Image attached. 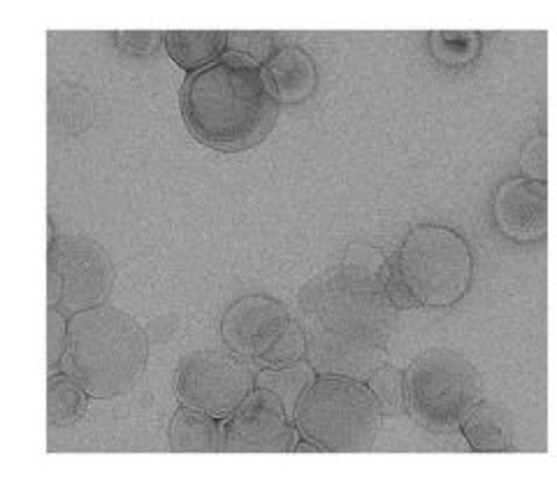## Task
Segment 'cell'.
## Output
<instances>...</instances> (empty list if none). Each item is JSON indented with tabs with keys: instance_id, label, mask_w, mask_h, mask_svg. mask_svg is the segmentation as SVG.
Returning a JSON list of instances; mask_svg holds the SVG:
<instances>
[{
	"instance_id": "obj_19",
	"label": "cell",
	"mask_w": 557,
	"mask_h": 483,
	"mask_svg": "<svg viewBox=\"0 0 557 483\" xmlns=\"http://www.w3.org/2000/svg\"><path fill=\"white\" fill-rule=\"evenodd\" d=\"M481 40L472 30H437L432 33V49L440 61L460 65L479 54Z\"/></svg>"
},
{
	"instance_id": "obj_13",
	"label": "cell",
	"mask_w": 557,
	"mask_h": 483,
	"mask_svg": "<svg viewBox=\"0 0 557 483\" xmlns=\"http://www.w3.org/2000/svg\"><path fill=\"white\" fill-rule=\"evenodd\" d=\"M467 444L479 454H504L513 448V423L504 405L481 400L460 425Z\"/></svg>"
},
{
	"instance_id": "obj_16",
	"label": "cell",
	"mask_w": 557,
	"mask_h": 483,
	"mask_svg": "<svg viewBox=\"0 0 557 483\" xmlns=\"http://www.w3.org/2000/svg\"><path fill=\"white\" fill-rule=\"evenodd\" d=\"M89 407V393H86L75 379L65 372L49 376L47 382V423L49 428H65L77 423Z\"/></svg>"
},
{
	"instance_id": "obj_2",
	"label": "cell",
	"mask_w": 557,
	"mask_h": 483,
	"mask_svg": "<svg viewBox=\"0 0 557 483\" xmlns=\"http://www.w3.org/2000/svg\"><path fill=\"white\" fill-rule=\"evenodd\" d=\"M278 100L263 67L242 54L188 75L182 86V114L198 143L219 151H242L272 131Z\"/></svg>"
},
{
	"instance_id": "obj_5",
	"label": "cell",
	"mask_w": 557,
	"mask_h": 483,
	"mask_svg": "<svg viewBox=\"0 0 557 483\" xmlns=\"http://www.w3.org/2000/svg\"><path fill=\"white\" fill-rule=\"evenodd\" d=\"M381 407L362 379L319 374L295 405L300 435L327 454L372 451L381 428Z\"/></svg>"
},
{
	"instance_id": "obj_4",
	"label": "cell",
	"mask_w": 557,
	"mask_h": 483,
	"mask_svg": "<svg viewBox=\"0 0 557 483\" xmlns=\"http://www.w3.org/2000/svg\"><path fill=\"white\" fill-rule=\"evenodd\" d=\"M383 282L399 309H446L460 302L474 282L469 242L442 223L413 226L383 265Z\"/></svg>"
},
{
	"instance_id": "obj_9",
	"label": "cell",
	"mask_w": 557,
	"mask_h": 483,
	"mask_svg": "<svg viewBox=\"0 0 557 483\" xmlns=\"http://www.w3.org/2000/svg\"><path fill=\"white\" fill-rule=\"evenodd\" d=\"M256 376L249 362L231 351H190L174 372V391L184 407L225 419L249 398Z\"/></svg>"
},
{
	"instance_id": "obj_24",
	"label": "cell",
	"mask_w": 557,
	"mask_h": 483,
	"mask_svg": "<svg viewBox=\"0 0 557 483\" xmlns=\"http://www.w3.org/2000/svg\"><path fill=\"white\" fill-rule=\"evenodd\" d=\"M323 448L319 444H313L311 439H305V442H298V446H295L293 454H321Z\"/></svg>"
},
{
	"instance_id": "obj_23",
	"label": "cell",
	"mask_w": 557,
	"mask_h": 483,
	"mask_svg": "<svg viewBox=\"0 0 557 483\" xmlns=\"http://www.w3.org/2000/svg\"><path fill=\"white\" fill-rule=\"evenodd\" d=\"M272 38L270 33H228V47L239 49L242 57L251 61H268Z\"/></svg>"
},
{
	"instance_id": "obj_17",
	"label": "cell",
	"mask_w": 557,
	"mask_h": 483,
	"mask_svg": "<svg viewBox=\"0 0 557 483\" xmlns=\"http://www.w3.org/2000/svg\"><path fill=\"white\" fill-rule=\"evenodd\" d=\"M313 376H317V370L309 366V360H300L282 368L260 370L256 374V388H265L274 393L276 398H282L284 405L295 413V405H298L305 388L313 382Z\"/></svg>"
},
{
	"instance_id": "obj_12",
	"label": "cell",
	"mask_w": 557,
	"mask_h": 483,
	"mask_svg": "<svg viewBox=\"0 0 557 483\" xmlns=\"http://www.w3.org/2000/svg\"><path fill=\"white\" fill-rule=\"evenodd\" d=\"M263 71L278 102H300L317 89V67L298 47H282L272 51Z\"/></svg>"
},
{
	"instance_id": "obj_22",
	"label": "cell",
	"mask_w": 557,
	"mask_h": 483,
	"mask_svg": "<svg viewBox=\"0 0 557 483\" xmlns=\"http://www.w3.org/2000/svg\"><path fill=\"white\" fill-rule=\"evenodd\" d=\"M116 47L128 57H149L165 42V33L159 30H116Z\"/></svg>"
},
{
	"instance_id": "obj_11",
	"label": "cell",
	"mask_w": 557,
	"mask_h": 483,
	"mask_svg": "<svg viewBox=\"0 0 557 483\" xmlns=\"http://www.w3.org/2000/svg\"><path fill=\"white\" fill-rule=\"evenodd\" d=\"M493 219L497 231L518 245L544 242L548 235V182L504 179L493 196Z\"/></svg>"
},
{
	"instance_id": "obj_20",
	"label": "cell",
	"mask_w": 557,
	"mask_h": 483,
	"mask_svg": "<svg viewBox=\"0 0 557 483\" xmlns=\"http://www.w3.org/2000/svg\"><path fill=\"white\" fill-rule=\"evenodd\" d=\"M67 349V321L61 309L47 312V370L49 376L57 374V368L63 362Z\"/></svg>"
},
{
	"instance_id": "obj_21",
	"label": "cell",
	"mask_w": 557,
	"mask_h": 483,
	"mask_svg": "<svg viewBox=\"0 0 557 483\" xmlns=\"http://www.w3.org/2000/svg\"><path fill=\"white\" fill-rule=\"evenodd\" d=\"M520 168H522V177L530 179H546L548 175V137L534 135L532 140L525 143V147L520 149Z\"/></svg>"
},
{
	"instance_id": "obj_14",
	"label": "cell",
	"mask_w": 557,
	"mask_h": 483,
	"mask_svg": "<svg viewBox=\"0 0 557 483\" xmlns=\"http://www.w3.org/2000/svg\"><path fill=\"white\" fill-rule=\"evenodd\" d=\"M170 59L186 73H198L202 67L223 59L228 49L225 30H170L165 33Z\"/></svg>"
},
{
	"instance_id": "obj_3",
	"label": "cell",
	"mask_w": 557,
	"mask_h": 483,
	"mask_svg": "<svg viewBox=\"0 0 557 483\" xmlns=\"http://www.w3.org/2000/svg\"><path fill=\"white\" fill-rule=\"evenodd\" d=\"M149 354L147 335L131 314L98 305L67 321V349L61 372L96 400H110L135 388Z\"/></svg>"
},
{
	"instance_id": "obj_1",
	"label": "cell",
	"mask_w": 557,
	"mask_h": 483,
	"mask_svg": "<svg viewBox=\"0 0 557 483\" xmlns=\"http://www.w3.org/2000/svg\"><path fill=\"white\" fill-rule=\"evenodd\" d=\"M383 265L344 258L300 290L298 321L307 360L319 374L368 379L381 366L397 323Z\"/></svg>"
},
{
	"instance_id": "obj_15",
	"label": "cell",
	"mask_w": 557,
	"mask_h": 483,
	"mask_svg": "<svg viewBox=\"0 0 557 483\" xmlns=\"http://www.w3.org/2000/svg\"><path fill=\"white\" fill-rule=\"evenodd\" d=\"M170 448L174 454H214L223 448L221 419L182 407L170 423Z\"/></svg>"
},
{
	"instance_id": "obj_18",
	"label": "cell",
	"mask_w": 557,
	"mask_h": 483,
	"mask_svg": "<svg viewBox=\"0 0 557 483\" xmlns=\"http://www.w3.org/2000/svg\"><path fill=\"white\" fill-rule=\"evenodd\" d=\"M364 384L370 386L374 398L381 407L383 417H397L407 409V388H405V374L395 368H376Z\"/></svg>"
},
{
	"instance_id": "obj_6",
	"label": "cell",
	"mask_w": 557,
	"mask_h": 483,
	"mask_svg": "<svg viewBox=\"0 0 557 483\" xmlns=\"http://www.w3.org/2000/svg\"><path fill=\"white\" fill-rule=\"evenodd\" d=\"M407 407L430 433H450L481 403V376L462 354L430 349L418 356L407 374Z\"/></svg>"
},
{
	"instance_id": "obj_8",
	"label": "cell",
	"mask_w": 557,
	"mask_h": 483,
	"mask_svg": "<svg viewBox=\"0 0 557 483\" xmlns=\"http://www.w3.org/2000/svg\"><path fill=\"white\" fill-rule=\"evenodd\" d=\"M112 263L100 245L86 237L54 239L49 226L47 307L79 314L102 305L112 288Z\"/></svg>"
},
{
	"instance_id": "obj_10",
	"label": "cell",
	"mask_w": 557,
	"mask_h": 483,
	"mask_svg": "<svg viewBox=\"0 0 557 483\" xmlns=\"http://www.w3.org/2000/svg\"><path fill=\"white\" fill-rule=\"evenodd\" d=\"M221 425V451L228 454H293L300 435L295 413L265 388L251 391Z\"/></svg>"
},
{
	"instance_id": "obj_7",
	"label": "cell",
	"mask_w": 557,
	"mask_h": 483,
	"mask_svg": "<svg viewBox=\"0 0 557 483\" xmlns=\"http://www.w3.org/2000/svg\"><path fill=\"white\" fill-rule=\"evenodd\" d=\"M221 337L231 354L260 370L307 360V337L298 317L268 296L235 300L221 319Z\"/></svg>"
}]
</instances>
